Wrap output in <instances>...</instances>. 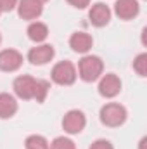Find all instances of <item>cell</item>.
<instances>
[{
  "instance_id": "ffe728a7",
  "label": "cell",
  "mask_w": 147,
  "mask_h": 149,
  "mask_svg": "<svg viewBox=\"0 0 147 149\" xmlns=\"http://www.w3.org/2000/svg\"><path fill=\"white\" fill-rule=\"evenodd\" d=\"M73 7H76V9H85L88 3H90V0H68Z\"/></svg>"
},
{
  "instance_id": "8fae6325",
  "label": "cell",
  "mask_w": 147,
  "mask_h": 149,
  "mask_svg": "<svg viewBox=\"0 0 147 149\" xmlns=\"http://www.w3.org/2000/svg\"><path fill=\"white\" fill-rule=\"evenodd\" d=\"M43 10V5L38 2V0H21L19 5H17V12L23 19L26 21H31V19H37L38 16L42 14Z\"/></svg>"
},
{
  "instance_id": "d6986e66",
  "label": "cell",
  "mask_w": 147,
  "mask_h": 149,
  "mask_svg": "<svg viewBox=\"0 0 147 149\" xmlns=\"http://www.w3.org/2000/svg\"><path fill=\"white\" fill-rule=\"evenodd\" d=\"M90 149H114L112 148V144H111L109 141H106V139H99V141H95Z\"/></svg>"
},
{
  "instance_id": "ac0fdd59",
  "label": "cell",
  "mask_w": 147,
  "mask_h": 149,
  "mask_svg": "<svg viewBox=\"0 0 147 149\" xmlns=\"http://www.w3.org/2000/svg\"><path fill=\"white\" fill-rule=\"evenodd\" d=\"M17 5V0H0V10L2 12H10Z\"/></svg>"
},
{
  "instance_id": "603a6c76",
  "label": "cell",
  "mask_w": 147,
  "mask_h": 149,
  "mask_svg": "<svg viewBox=\"0 0 147 149\" xmlns=\"http://www.w3.org/2000/svg\"><path fill=\"white\" fill-rule=\"evenodd\" d=\"M0 14H2V10H0Z\"/></svg>"
},
{
  "instance_id": "6da1fadb",
  "label": "cell",
  "mask_w": 147,
  "mask_h": 149,
  "mask_svg": "<svg viewBox=\"0 0 147 149\" xmlns=\"http://www.w3.org/2000/svg\"><path fill=\"white\" fill-rule=\"evenodd\" d=\"M14 92L19 99H35L37 102H43L47 94H49V81L45 80H37L33 76H28V74H23V76H17L14 80Z\"/></svg>"
},
{
  "instance_id": "9c48e42d",
  "label": "cell",
  "mask_w": 147,
  "mask_h": 149,
  "mask_svg": "<svg viewBox=\"0 0 147 149\" xmlns=\"http://www.w3.org/2000/svg\"><path fill=\"white\" fill-rule=\"evenodd\" d=\"M88 17H90V23H92L94 26H97V28L106 26L111 19V9L106 3L97 2V3H94L92 9L88 10Z\"/></svg>"
},
{
  "instance_id": "52a82bcc",
  "label": "cell",
  "mask_w": 147,
  "mask_h": 149,
  "mask_svg": "<svg viewBox=\"0 0 147 149\" xmlns=\"http://www.w3.org/2000/svg\"><path fill=\"white\" fill-rule=\"evenodd\" d=\"M23 64V56L14 49H5L0 52V70L2 71H16Z\"/></svg>"
},
{
  "instance_id": "7a4b0ae2",
  "label": "cell",
  "mask_w": 147,
  "mask_h": 149,
  "mask_svg": "<svg viewBox=\"0 0 147 149\" xmlns=\"http://www.w3.org/2000/svg\"><path fill=\"white\" fill-rule=\"evenodd\" d=\"M104 64L101 61V57L97 56H85L80 64H78V71L83 81H95L99 80V76L102 74Z\"/></svg>"
},
{
  "instance_id": "ba28073f",
  "label": "cell",
  "mask_w": 147,
  "mask_h": 149,
  "mask_svg": "<svg viewBox=\"0 0 147 149\" xmlns=\"http://www.w3.org/2000/svg\"><path fill=\"white\" fill-rule=\"evenodd\" d=\"M121 90V80L114 73H107L99 81V94L102 97H114Z\"/></svg>"
},
{
  "instance_id": "5bb4252c",
  "label": "cell",
  "mask_w": 147,
  "mask_h": 149,
  "mask_svg": "<svg viewBox=\"0 0 147 149\" xmlns=\"http://www.w3.org/2000/svg\"><path fill=\"white\" fill-rule=\"evenodd\" d=\"M26 33H28V38L30 40H33V42H43L45 38L49 37V28H47V24H43V23H31L30 26H28V30H26Z\"/></svg>"
},
{
  "instance_id": "4fadbf2b",
  "label": "cell",
  "mask_w": 147,
  "mask_h": 149,
  "mask_svg": "<svg viewBox=\"0 0 147 149\" xmlns=\"http://www.w3.org/2000/svg\"><path fill=\"white\" fill-rule=\"evenodd\" d=\"M17 111V102L9 94H0V118H10Z\"/></svg>"
},
{
  "instance_id": "7402d4cb",
  "label": "cell",
  "mask_w": 147,
  "mask_h": 149,
  "mask_svg": "<svg viewBox=\"0 0 147 149\" xmlns=\"http://www.w3.org/2000/svg\"><path fill=\"white\" fill-rule=\"evenodd\" d=\"M0 42H2V37H0Z\"/></svg>"
},
{
  "instance_id": "277c9868",
  "label": "cell",
  "mask_w": 147,
  "mask_h": 149,
  "mask_svg": "<svg viewBox=\"0 0 147 149\" xmlns=\"http://www.w3.org/2000/svg\"><path fill=\"white\" fill-rule=\"evenodd\" d=\"M52 80L57 85H73L76 80V68L69 61H61L52 68Z\"/></svg>"
},
{
  "instance_id": "7c38bea8",
  "label": "cell",
  "mask_w": 147,
  "mask_h": 149,
  "mask_svg": "<svg viewBox=\"0 0 147 149\" xmlns=\"http://www.w3.org/2000/svg\"><path fill=\"white\" fill-rule=\"evenodd\" d=\"M69 45H71V49H73L74 52L85 54V52H88L92 49L94 40H92V37L88 33H85V31H76L69 38Z\"/></svg>"
},
{
  "instance_id": "8992f818",
  "label": "cell",
  "mask_w": 147,
  "mask_h": 149,
  "mask_svg": "<svg viewBox=\"0 0 147 149\" xmlns=\"http://www.w3.org/2000/svg\"><path fill=\"white\" fill-rule=\"evenodd\" d=\"M55 50L52 45L49 43H43V45H38V47H33L30 52H28V61L35 66H43L47 64L49 61H52Z\"/></svg>"
},
{
  "instance_id": "9a60e30c",
  "label": "cell",
  "mask_w": 147,
  "mask_h": 149,
  "mask_svg": "<svg viewBox=\"0 0 147 149\" xmlns=\"http://www.w3.org/2000/svg\"><path fill=\"white\" fill-rule=\"evenodd\" d=\"M24 146H26V149H50V144L42 135H30L24 141Z\"/></svg>"
},
{
  "instance_id": "44dd1931",
  "label": "cell",
  "mask_w": 147,
  "mask_h": 149,
  "mask_svg": "<svg viewBox=\"0 0 147 149\" xmlns=\"http://www.w3.org/2000/svg\"><path fill=\"white\" fill-rule=\"evenodd\" d=\"M38 2H40V3H43V2H47V0H38Z\"/></svg>"
},
{
  "instance_id": "e0dca14e",
  "label": "cell",
  "mask_w": 147,
  "mask_h": 149,
  "mask_svg": "<svg viewBox=\"0 0 147 149\" xmlns=\"http://www.w3.org/2000/svg\"><path fill=\"white\" fill-rule=\"evenodd\" d=\"M133 70L140 76H147V54H140L133 61Z\"/></svg>"
},
{
  "instance_id": "3957f363",
  "label": "cell",
  "mask_w": 147,
  "mask_h": 149,
  "mask_svg": "<svg viewBox=\"0 0 147 149\" xmlns=\"http://www.w3.org/2000/svg\"><path fill=\"white\" fill-rule=\"evenodd\" d=\"M101 121L106 127H119L126 121V109L118 102H109L101 109Z\"/></svg>"
},
{
  "instance_id": "30bf717a",
  "label": "cell",
  "mask_w": 147,
  "mask_h": 149,
  "mask_svg": "<svg viewBox=\"0 0 147 149\" xmlns=\"http://www.w3.org/2000/svg\"><path fill=\"white\" fill-rule=\"evenodd\" d=\"M140 10V5L137 0H116L114 3V12L119 19H133Z\"/></svg>"
},
{
  "instance_id": "5b68a950",
  "label": "cell",
  "mask_w": 147,
  "mask_h": 149,
  "mask_svg": "<svg viewBox=\"0 0 147 149\" xmlns=\"http://www.w3.org/2000/svg\"><path fill=\"white\" fill-rule=\"evenodd\" d=\"M85 125H87V118H85V114L81 111H78V109H71V111H68L64 114V118H62V128L68 132V134H80L83 128H85Z\"/></svg>"
},
{
  "instance_id": "2e32d148",
  "label": "cell",
  "mask_w": 147,
  "mask_h": 149,
  "mask_svg": "<svg viewBox=\"0 0 147 149\" xmlns=\"http://www.w3.org/2000/svg\"><path fill=\"white\" fill-rule=\"evenodd\" d=\"M50 149H76L74 142L68 137H55L50 142Z\"/></svg>"
}]
</instances>
